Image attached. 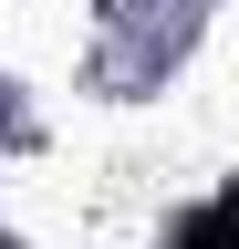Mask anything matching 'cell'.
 Masks as SVG:
<instances>
[{"mask_svg": "<svg viewBox=\"0 0 239 249\" xmlns=\"http://www.w3.org/2000/svg\"><path fill=\"white\" fill-rule=\"evenodd\" d=\"M166 249H239V197L219 187V197L177 208V239H166Z\"/></svg>", "mask_w": 239, "mask_h": 249, "instance_id": "1", "label": "cell"}]
</instances>
